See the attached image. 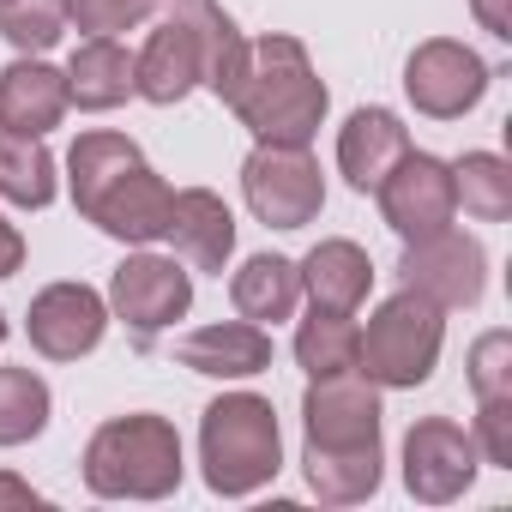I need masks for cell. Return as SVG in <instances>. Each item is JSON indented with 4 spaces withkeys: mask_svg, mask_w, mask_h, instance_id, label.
Here are the masks:
<instances>
[{
    "mask_svg": "<svg viewBox=\"0 0 512 512\" xmlns=\"http://www.w3.org/2000/svg\"><path fill=\"white\" fill-rule=\"evenodd\" d=\"M296 272H302V296L314 308H332V314H356L368 302V290H374V260L344 235L320 241Z\"/></svg>",
    "mask_w": 512,
    "mask_h": 512,
    "instance_id": "cell-19",
    "label": "cell"
},
{
    "mask_svg": "<svg viewBox=\"0 0 512 512\" xmlns=\"http://www.w3.org/2000/svg\"><path fill=\"white\" fill-rule=\"evenodd\" d=\"M356 350H362V326H356V314L314 308V314L296 326V362H302V374H308V380L356 368Z\"/></svg>",
    "mask_w": 512,
    "mask_h": 512,
    "instance_id": "cell-24",
    "label": "cell"
},
{
    "mask_svg": "<svg viewBox=\"0 0 512 512\" xmlns=\"http://www.w3.org/2000/svg\"><path fill=\"white\" fill-rule=\"evenodd\" d=\"M374 199H380V217L392 223L398 241L440 235V229H452V217H458L452 163H440V157H428V151H404L398 169L374 187Z\"/></svg>",
    "mask_w": 512,
    "mask_h": 512,
    "instance_id": "cell-11",
    "label": "cell"
},
{
    "mask_svg": "<svg viewBox=\"0 0 512 512\" xmlns=\"http://www.w3.org/2000/svg\"><path fill=\"white\" fill-rule=\"evenodd\" d=\"M7 332H13V326H7V314H0V344H7Z\"/></svg>",
    "mask_w": 512,
    "mask_h": 512,
    "instance_id": "cell-35",
    "label": "cell"
},
{
    "mask_svg": "<svg viewBox=\"0 0 512 512\" xmlns=\"http://www.w3.org/2000/svg\"><path fill=\"white\" fill-rule=\"evenodd\" d=\"M181 476L187 464L169 416H115L85 446V488L97 500H169Z\"/></svg>",
    "mask_w": 512,
    "mask_h": 512,
    "instance_id": "cell-4",
    "label": "cell"
},
{
    "mask_svg": "<svg viewBox=\"0 0 512 512\" xmlns=\"http://www.w3.org/2000/svg\"><path fill=\"white\" fill-rule=\"evenodd\" d=\"M181 13L193 19V37H199V85L229 103L235 85H241V67H247V37L241 25L217 7V0H181Z\"/></svg>",
    "mask_w": 512,
    "mask_h": 512,
    "instance_id": "cell-21",
    "label": "cell"
},
{
    "mask_svg": "<svg viewBox=\"0 0 512 512\" xmlns=\"http://www.w3.org/2000/svg\"><path fill=\"white\" fill-rule=\"evenodd\" d=\"M67 187L85 223H97L103 235L127 241V247H151L163 241L169 223V199L175 187L139 157V145L127 133H79L67 151Z\"/></svg>",
    "mask_w": 512,
    "mask_h": 512,
    "instance_id": "cell-1",
    "label": "cell"
},
{
    "mask_svg": "<svg viewBox=\"0 0 512 512\" xmlns=\"http://www.w3.org/2000/svg\"><path fill=\"white\" fill-rule=\"evenodd\" d=\"M199 464H205V488L223 494V500L260 494L284 470L278 410L260 392H223L217 404H205V416H199Z\"/></svg>",
    "mask_w": 512,
    "mask_h": 512,
    "instance_id": "cell-3",
    "label": "cell"
},
{
    "mask_svg": "<svg viewBox=\"0 0 512 512\" xmlns=\"http://www.w3.org/2000/svg\"><path fill=\"white\" fill-rule=\"evenodd\" d=\"M193 308V272L175 253H127L109 278V314L133 332L139 350H151L175 320Z\"/></svg>",
    "mask_w": 512,
    "mask_h": 512,
    "instance_id": "cell-6",
    "label": "cell"
},
{
    "mask_svg": "<svg viewBox=\"0 0 512 512\" xmlns=\"http://www.w3.org/2000/svg\"><path fill=\"white\" fill-rule=\"evenodd\" d=\"M380 446H356V452H320V446H302V476L320 500L332 506H356L380 488Z\"/></svg>",
    "mask_w": 512,
    "mask_h": 512,
    "instance_id": "cell-23",
    "label": "cell"
},
{
    "mask_svg": "<svg viewBox=\"0 0 512 512\" xmlns=\"http://www.w3.org/2000/svg\"><path fill=\"white\" fill-rule=\"evenodd\" d=\"M241 193L266 229H308L326 205V175L308 145H253L241 163Z\"/></svg>",
    "mask_w": 512,
    "mask_h": 512,
    "instance_id": "cell-7",
    "label": "cell"
},
{
    "mask_svg": "<svg viewBox=\"0 0 512 512\" xmlns=\"http://www.w3.org/2000/svg\"><path fill=\"white\" fill-rule=\"evenodd\" d=\"M67 31V0H0V37L25 55L55 49Z\"/></svg>",
    "mask_w": 512,
    "mask_h": 512,
    "instance_id": "cell-28",
    "label": "cell"
},
{
    "mask_svg": "<svg viewBox=\"0 0 512 512\" xmlns=\"http://www.w3.org/2000/svg\"><path fill=\"white\" fill-rule=\"evenodd\" d=\"M482 470V452H476V434L458 428L452 416H422L410 434H404V488L422 500V506H446L458 500Z\"/></svg>",
    "mask_w": 512,
    "mask_h": 512,
    "instance_id": "cell-12",
    "label": "cell"
},
{
    "mask_svg": "<svg viewBox=\"0 0 512 512\" xmlns=\"http://www.w3.org/2000/svg\"><path fill=\"white\" fill-rule=\"evenodd\" d=\"M193 85H199V37H193V19L175 13V19H163V25L145 37V49L133 55V97L169 109V103H181Z\"/></svg>",
    "mask_w": 512,
    "mask_h": 512,
    "instance_id": "cell-15",
    "label": "cell"
},
{
    "mask_svg": "<svg viewBox=\"0 0 512 512\" xmlns=\"http://www.w3.org/2000/svg\"><path fill=\"white\" fill-rule=\"evenodd\" d=\"M302 434L320 452L380 446V386L362 368L308 380V392H302Z\"/></svg>",
    "mask_w": 512,
    "mask_h": 512,
    "instance_id": "cell-8",
    "label": "cell"
},
{
    "mask_svg": "<svg viewBox=\"0 0 512 512\" xmlns=\"http://www.w3.org/2000/svg\"><path fill=\"white\" fill-rule=\"evenodd\" d=\"M229 302L253 326L290 320L302 308V272H296V260H284V253H253V260L229 278Z\"/></svg>",
    "mask_w": 512,
    "mask_h": 512,
    "instance_id": "cell-20",
    "label": "cell"
},
{
    "mask_svg": "<svg viewBox=\"0 0 512 512\" xmlns=\"http://www.w3.org/2000/svg\"><path fill=\"white\" fill-rule=\"evenodd\" d=\"M73 97H67V73L49 67V61H13L7 73H0V133H55L67 121Z\"/></svg>",
    "mask_w": 512,
    "mask_h": 512,
    "instance_id": "cell-16",
    "label": "cell"
},
{
    "mask_svg": "<svg viewBox=\"0 0 512 512\" xmlns=\"http://www.w3.org/2000/svg\"><path fill=\"white\" fill-rule=\"evenodd\" d=\"M229 115L260 145H314L326 121V85L296 37H260L247 43L241 85L229 97Z\"/></svg>",
    "mask_w": 512,
    "mask_h": 512,
    "instance_id": "cell-2",
    "label": "cell"
},
{
    "mask_svg": "<svg viewBox=\"0 0 512 512\" xmlns=\"http://www.w3.org/2000/svg\"><path fill=\"white\" fill-rule=\"evenodd\" d=\"M470 13L494 43H512V0H470Z\"/></svg>",
    "mask_w": 512,
    "mask_h": 512,
    "instance_id": "cell-32",
    "label": "cell"
},
{
    "mask_svg": "<svg viewBox=\"0 0 512 512\" xmlns=\"http://www.w3.org/2000/svg\"><path fill=\"white\" fill-rule=\"evenodd\" d=\"M157 0H67V19L85 31V37H115V31H133L151 19Z\"/></svg>",
    "mask_w": 512,
    "mask_h": 512,
    "instance_id": "cell-30",
    "label": "cell"
},
{
    "mask_svg": "<svg viewBox=\"0 0 512 512\" xmlns=\"http://www.w3.org/2000/svg\"><path fill=\"white\" fill-rule=\"evenodd\" d=\"M163 241L175 247V260L193 272H223L229 253H235V217L211 187H181L169 199V223Z\"/></svg>",
    "mask_w": 512,
    "mask_h": 512,
    "instance_id": "cell-14",
    "label": "cell"
},
{
    "mask_svg": "<svg viewBox=\"0 0 512 512\" xmlns=\"http://www.w3.org/2000/svg\"><path fill=\"white\" fill-rule=\"evenodd\" d=\"M0 506H43V494L19 476H0Z\"/></svg>",
    "mask_w": 512,
    "mask_h": 512,
    "instance_id": "cell-34",
    "label": "cell"
},
{
    "mask_svg": "<svg viewBox=\"0 0 512 512\" xmlns=\"http://www.w3.org/2000/svg\"><path fill=\"white\" fill-rule=\"evenodd\" d=\"M404 97L416 103V115L428 121H458L488 97V61L452 37H428L410 61H404Z\"/></svg>",
    "mask_w": 512,
    "mask_h": 512,
    "instance_id": "cell-10",
    "label": "cell"
},
{
    "mask_svg": "<svg viewBox=\"0 0 512 512\" xmlns=\"http://www.w3.org/2000/svg\"><path fill=\"white\" fill-rule=\"evenodd\" d=\"M470 392L476 398H512V332H482L470 350Z\"/></svg>",
    "mask_w": 512,
    "mask_h": 512,
    "instance_id": "cell-29",
    "label": "cell"
},
{
    "mask_svg": "<svg viewBox=\"0 0 512 512\" xmlns=\"http://www.w3.org/2000/svg\"><path fill=\"white\" fill-rule=\"evenodd\" d=\"M452 193L458 211H470L476 223H506L512 217V169L494 151H464L452 163Z\"/></svg>",
    "mask_w": 512,
    "mask_h": 512,
    "instance_id": "cell-26",
    "label": "cell"
},
{
    "mask_svg": "<svg viewBox=\"0 0 512 512\" xmlns=\"http://www.w3.org/2000/svg\"><path fill=\"white\" fill-rule=\"evenodd\" d=\"M440 344H446V308H434L416 290H398L374 308V320L362 332V350H356V368L380 392H416L434 374Z\"/></svg>",
    "mask_w": 512,
    "mask_h": 512,
    "instance_id": "cell-5",
    "label": "cell"
},
{
    "mask_svg": "<svg viewBox=\"0 0 512 512\" xmlns=\"http://www.w3.org/2000/svg\"><path fill=\"white\" fill-rule=\"evenodd\" d=\"M67 97L91 115H109L133 97V55L115 43V37H91L73 49L67 61Z\"/></svg>",
    "mask_w": 512,
    "mask_h": 512,
    "instance_id": "cell-22",
    "label": "cell"
},
{
    "mask_svg": "<svg viewBox=\"0 0 512 512\" xmlns=\"http://www.w3.org/2000/svg\"><path fill=\"white\" fill-rule=\"evenodd\" d=\"M476 452L500 470H512V398H476Z\"/></svg>",
    "mask_w": 512,
    "mask_h": 512,
    "instance_id": "cell-31",
    "label": "cell"
},
{
    "mask_svg": "<svg viewBox=\"0 0 512 512\" xmlns=\"http://www.w3.org/2000/svg\"><path fill=\"white\" fill-rule=\"evenodd\" d=\"M410 151V127L392 115V109H356L344 127H338V169L356 193H374L398 157Z\"/></svg>",
    "mask_w": 512,
    "mask_h": 512,
    "instance_id": "cell-18",
    "label": "cell"
},
{
    "mask_svg": "<svg viewBox=\"0 0 512 512\" xmlns=\"http://www.w3.org/2000/svg\"><path fill=\"white\" fill-rule=\"evenodd\" d=\"M398 278H404V290L428 296L434 308H476L482 290H488V253H482L476 235L440 229V235L404 241Z\"/></svg>",
    "mask_w": 512,
    "mask_h": 512,
    "instance_id": "cell-9",
    "label": "cell"
},
{
    "mask_svg": "<svg viewBox=\"0 0 512 512\" xmlns=\"http://www.w3.org/2000/svg\"><path fill=\"white\" fill-rule=\"evenodd\" d=\"M0 199L43 211L55 199V157L31 133H0Z\"/></svg>",
    "mask_w": 512,
    "mask_h": 512,
    "instance_id": "cell-25",
    "label": "cell"
},
{
    "mask_svg": "<svg viewBox=\"0 0 512 512\" xmlns=\"http://www.w3.org/2000/svg\"><path fill=\"white\" fill-rule=\"evenodd\" d=\"M31 350L49 356V362H79L103 344L109 332V302L91 290V284H49L37 302H31Z\"/></svg>",
    "mask_w": 512,
    "mask_h": 512,
    "instance_id": "cell-13",
    "label": "cell"
},
{
    "mask_svg": "<svg viewBox=\"0 0 512 512\" xmlns=\"http://www.w3.org/2000/svg\"><path fill=\"white\" fill-rule=\"evenodd\" d=\"M49 386L31 368H0V446H25L49 428Z\"/></svg>",
    "mask_w": 512,
    "mask_h": 512,
    "instance_id": "cell-27",
    "label": "cell"
},
{
    "mask_svg": "<svg viewBox=\"0 0 512 512\" xmlns=\"http://www.w3.org/2000/svg\"><path fill=\"white\" fill-rule=\"evenodd\" d=\"M25 266V235L7 223V217H0V278H13Z\"/></svg>",
    "mask_w": 512,
    "mask_h": 512,
    "instance_id": "cell-33",
    "label": "cell"
},
{
    "mask_svg": "<svg viewBox=\"0 0 512 512\" xmlns=\"http://www.w3.org/2000/svg\"><path fill=\"white\" fill-rule=\"evenodd\" d=\"M175 362L205 374V380H253L272 368V338L253 320H223V326H199L175 344Z\"/></svg>",
    "mask_w": 512,
    "mask_h": 512,
    "instance_id": "cell-17",
    "label": "cell"
}]
</instances>
